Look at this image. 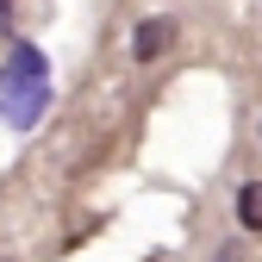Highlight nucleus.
Instances as JSON below:
<instances>
[{
	"label": "nucleus",
	"instance_id": "nucleus-1",
	"mask_svg": "<svg viewBox=\"0 0 262 262\" xmlns=\"http://www.w3.org/2000/svg\"><path fill=\"white\" fill-rule=\"evenodd\" d=\"M50 106V81H19V75H0V119L7 131H31Z\"/></svg>",
	"mask_w": 262,
	"mask_h": 262
},
{
	"label": "nucleus",
	"instance_id": "nucleus-2",
	"mask_svg": "<svg viewBox=\"0 0 262 262\" xmlns=\"http://www.w3.org/2000/svg\"><path fill=\"white\" fill-rule=\"evenodd\" d=\"M169 44H175V19H162V13H156V19H144L138 31H131V56H138V62H156Z\"/></svg>",
	"mask_w": 262,
	"mask_h": 262
},
{
	"label": "nucleus",
	"instance_id": "nucleus-3",
	"mask_svg": "<svg viewBox=\"0 0 262 262\" xmlns=\"http://www.w3.org/2000/svg\"><path fill=\"white\" fill-rule=\"evenodd\" d=\"M7 75H19V81H50V69H44V50L13 44V50H7Z\"/></svg>",
	"mask_w": 262,
	"mask_h": 262
},
{
	"label": "nucleus",
	"instance_id": "nucleus-4",
	"mask_svg": "<svg viewBox=\"0 0 262 262\" xmlns=\"http://www.w3.org/2000/svg\"><path fill=\"white\" fill-rule=\"evenodd\" d=\"M237 231H262V181L237 187Z\"/></svg>",
	"mask_w": 262,
	"mask_h": 262
},
{
	"label": "nucleus",
	"instance_id": "nucleus-5",
	"mask_svg": "<svg viewBox=\"0 0 262 262\" xmlns=\"http://www.w3.org/2000/svg\"><path fill=\"white\" fill-rule=\"evenodd\" d=\"M7 25H13V0H0V38H7Z\"/></svg>",
	"mask_w": 262,
	"mask_h": 262
},
{
	"label": "nucleus",
	"instance_id": "nucleus-6",
	"mask_svg": "<svg viewBox=\"0 0 262 262\" xmlns=\"http://www.w3.org/2000/svg\"><path fill=\"white\" fill-rule=\"evenodd\" d=\"M0 262H7V256H0Z\"/></svg>",
	"mask_w": 262,
	"mask_h": 262
}]
</instances>
